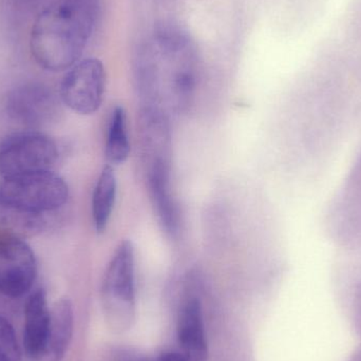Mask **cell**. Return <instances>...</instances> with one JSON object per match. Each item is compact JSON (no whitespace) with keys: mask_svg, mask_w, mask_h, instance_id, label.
Masks as SVG:
<instances>
[{"mask_svg":"<svg viewBox=\"0 0 361 361\" xmlns=\"http://www.w3.org/2000/svg\"><path fill=\"white\" fill-rule=\"evenodd\" d=\"M197 46L175 23H158L135 48L133 78L143 106L160 107L169 99L178 109H187L197 88Z\"/></svg>","mask_w":361,"mask_h":361,"instance_id":"1","label":"cell"},{"mask_svg":"<svg viewBox=\"0 0 361 361\" xmlns=\"http://www.w3.org/2000/svg\"><path fill=\"white\" fill-rule=\"evenodd\" d=\"M102 0H52L29 33L32 59L49 72L67 71L82 59L101 14Z\"/></svg>","mask_w":361,"mask_h":361,"instance_id":"2","label":"cell"},{"mask_svg":"<svg viewBox=\"0 0 361 361\" xmlns=\"http://www.w3.org/2000/svg\"><path fill=\"white\" fill-rule=\"evenodd\" d=\"M101 305L110 330L125 333L137 318L135 250L133 242L123 240L104 275L101 286Z\"/></svg>","mask_w":361,"mask_h":361,"instance_id":"3","label":"cell"},{"mask_svg":"<svg viewBox=\"0 0 361 361\" xmlns=\"http://www.w3.org/2000/svg\"><path fill=\"white\" fill-rule=\"evenodd\" d=\"M69 187L51 171L2 179L0 201L25 212L44 214L67 203Z\"/></svg>","mask_w":361,"mask_h":361,"instance_id":"4","label":"cell"},{"mask_svg":"<svg viewBox=\"0 0 361 361\" xmlns=\"http://www.w3.org/2000/svg\"><path fill=\"white\" fill-rule=\"evenodd\" d=\"M59 158L56 143L38 131L12 135L0 146L2 179L51 171Z\"/></svg>","mask_w":361,"mask_h":361,"instance_id":"5","label":"cell"},{"mask_svg":"<svg viewBox=\"0 0 361 361\" xmlns=\"http://www.w3.org/2000/svg\"><path fill=\"white\" fill-rule=\"evenodd\" d=\"M106 70L94 57L80 59L67 70L59 86L61 101L72 111L84 116L95 114L103 104Z\"/></svg>","mask_w":361,"mask_h":361,"instance_id":"6","label":"cell"},{"mask_svg":"<svg viewBox=\"0 0 361 361\" xmlns=\"http://www.w3.org/2000/svg\"><path fill=\"white\" fill-rule=\"evenodd\" d=\"M4 109L14 122L30 128H40L56 120L61 114V104L46 85L25 82L8 91Z\"/></svg>","mask_w":361,"mask_h":361,"instance_id":"7","label":"cell"},{"mask_svg":"<svg viewBox=\"0 0 361 361\" xmlns=\"http://www.w3.org/2000/svg\"><path fill=\"white\" fill-rule=\"evenodd\" d=\"M37 275L35 254L25 241L0 244V293L11 298L27 294Z\"/></svg>","mask_w":361,"mask_h":361,"instance_id":"8","label":"cell"},{"mask_svg":"<svg viewBox=\"0 0 361 361\" xmlns=\"http://www.w3.org/2000/svg\"><path fill=\"white\" fill-rule=\"evenodd\" d=\"M179 353L185 361H208V341L201 298L195 293L180 300L177 317Z\"/></svg>","mask_w":361,"mask_h":361,"instance_id":"9","label":"cell"},{"mask_svg":"<svg viewBox=\"0 0 361 361\" xmlns=\"http://www.w3.org/2000/svg\"><path fill=\"white\" fill-rule=\"evenodd\" d=\"M162 108L143 106L139 116V139L144 167L171 163L173 139L171 124Z\"/></svg>","mask_w":361,"mask_h":361,"instance_id":"10","label":"cell"},{"mask_svg":"<svg viewBox=\"0 0 361 361\" xmlns=\"http://www.w3.org/2000/svg\"><path fill=\"white\" fill-rule=\"evenodd\" d=\"M148 190L159 223L167 237L178 239L180 235L179 207L171 192V164L159 163L145 169Z\"/></svg>","mask_w":361,"mask_h":361,"instance_id":"11","label":"cell"},{"mask_svg":"<svg viewBox=\"0 0 361 361\" xmlns=\"http://www.w3.org/2000/svg\"><path fill=\"white\" fill-rule=\"evenodd\" d=\"M51 309L44 288L34 290L25 307L23 347L31 360H40L48 351Z\"/></svg>","mask_w":361,"mask_h":361,"instance_id":"12","label":"cell"},{"mask_svg":"<svg viewBox=\"0 0 361 361\" xmlns=\"http://www.w3.org/2000/svg\"><path fill=\"white\" fill-rule=\"evenodd\" d=\"M44 214L25 212L0 201V244L25 241L44 231Z\"/></svg>","mask_w":361,"mask_h":361,"instance_id":"13","label":"cell"},{"mask_svg":"<svg viewBox=\"0 0 361 361\" xmlns=\"http://www.w3.org/2000/svg\"><path fill=\"white\" fill-rule=\"evenodd\" d=\"M74 330V312L71 301L59 299L51 309L48 351L52 361H61L68 351Z\"/></svg>","mask_w":361,"mask_h":361,"instance_id":"14","label":"cell"},{"mask_svg":"<svg viewBox=\"0 0 361 361\" xmlns=\"http://www.w3.org/2000/svg\"><path fill=\"white\" fill-rule=\"evenodd\" d=\"M118 183L114 167L106 165L95 184L92 195V219L95 231L104 233L111 219L116 200Z\"/></svg>","mask_w":361,"mask_h":361,"instance_id":"15","label":"cell"},{"mask_svg":"<svg viewBox=\"0 0 361 361\" xmlns=\"http://www.w3.org/2000/svg\"><path fill=\"white\" fill-rule=\"evenodd\" d=\"M131 152L130 140L127 130V116L124 108L118 106L112 111L108 127L105 154L110 166L126 162Z\"/></svg>","mask_w":361,"mask_h":361,"instance_id":"16","label":"cell"},{"mask_svg":"<svg viewBox=\"0 0 361 361\" xmlns=\"http://www.w3.org/2000/svg\"><path fill=\"white\" fill-rule=\"evenodd\" d=\"M0 360L21 361V349L10 322L0 317Z\"/></svg>","mask_w":361,"mask_h":361,"instance_id":"17","label":"cell"},{"mask_svg":"<svg viewBox=\"0 0 361 361\" xmlns=\"http://www.w3.org/2000/svg\"><path fill=\"white\" fill-rule=\"evenodd\" d=\"M130 361H185L179 352H165L156 357L142 358V360H135Z\"/></svg>","mask_w":361,"mask_h":361,"instance_id":"18","label":"cell"},{"mask_svg":"<svg viewBox=\"0 0 361 361\" xmlns=\"http://www.w3.org/2000/svg\"><path fill=\"white\" fill-rule=\"evenodd\" d=\"M0 361H1V360H0Z\"/></svg>","mask_w":361,"mask_h":361,"instance_id":"19","label":"cell"}]
</instances>
